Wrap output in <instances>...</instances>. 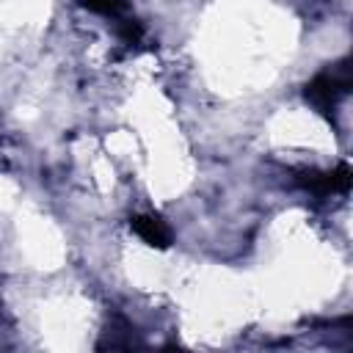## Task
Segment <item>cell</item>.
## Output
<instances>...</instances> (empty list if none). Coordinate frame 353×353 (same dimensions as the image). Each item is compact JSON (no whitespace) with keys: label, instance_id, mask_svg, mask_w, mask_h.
Wrapping results in <instances>:
<instances>
[{"label":"cell","instance_id":"6da1fadb","mask_svg":"<svg viewBox=\"0 0 353 353\" xmlns=\"http://www.w3.org/2000/svg\"><path fill=\"white\" fill-rule=\"evenodd\" d=\"M350 91V63L347 61H339L334 63L331 69L314 74L309 83H306V99L323 110V113H331L336 108V102Z\"/></svg>","mask_w":353,"mask_h":353},{"label":"cell","instance_id":"277c9868","mask_svg":"<svg viewBox=\"0 0 353 353\" xmlns=\"http://www.w3.org/2000/svg\"><path fill=\"white\" fill-rule=\"evenodd\" d=\"M80 6L94 11V14L110 17V19H119V17L127 14V3L124 0H80Z\"/></svg>","mask_w":353,"mask_h":353},{"label":"cell","instance_id":"7a4b0ae2","mask_svg":"<svg viewBox=\"0 0 353 353\" xmlns=\"http://www.w3.org/2000/svg\"><path fill=\"white\" fill-rule=\"evenodd\" d=\"M295 179H298L301 188H306L312 193H320V196H325V193H345L350 188V168L347 165H336L334 171H323V174L303 171Z\"/></svg>","mask_w":353,"mask_h":353},{"label":"cell","instance_id":"3957f363","mask_svg":"<svg viewBox=\"0 0 353 353\" xmlns=\"http://www.w3.org/2000/svg\"><path fill=\"white\" fill-rule=\"evenodd\" d=\"M132 229L138 232V237L149 245H157V248H165L171 243V229L165 221H160L157 215H138L132 218Z\"/></svg>","mask_w":353,"mask_h":353}]
</instances>
